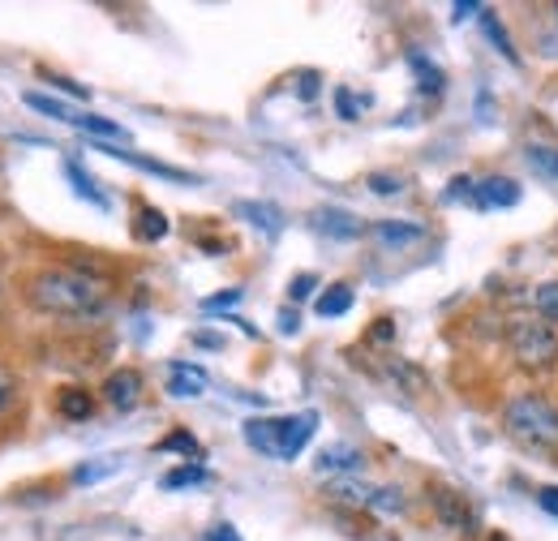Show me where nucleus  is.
<instances>
[{
  "label": "nucleus",
  "mask_w": 558,
  "mask_h": 541,
  "mask_svg": "<svg viewBox=\"0 0 558 541\" xmlns=\"http://www.w3.org/2000/svg\"><path fill=\"white\" fill-rule=\"evenodd\" d=\"M533 310H537L546 323H558V279L542 284V288H533Z\"/></svg>",
  "instance_id": "bb28decb"
},
{
  "label": "nucleus",
  "mask_w": 558,
  "mask_h": 541,
  "mask_svg": "<svg viewBox=\"0 0 558 541\" xmlns=\"http://www.w3.org/2000/svg\"><path fill=\"white\" fill-rule=\"evenodd\" d=\"M57 412L65 421H86L95 412V396L86 387H65V392H57Z\"/></svg>",
  "instance_id": "dca6fc26"
},
{
  "label": "nucleus",
  "mask_w": 558,
  "mask_h": 541,
  "mask_svg": "<svg viewBox=\"0 0 558 541\" xmlns=\"http://www.w3.org/2000/svg\"><path fill=\"white\" fill-rule=\"evenodd\" d=\"M318 288V275H310V270H301V275H292V284H288V301L296 305V301H305L310 292Z\"/></svg>",
  "instance_id": "7c9ffc66"
},
{
  "label": "nucleus",
  "mask_w": 558,
  "mask_h": 541,
  "mask_svg": "<svg viewBox=\"0 0 558 541\" xmlns=\"http://www.w3.org/2000/svg\"><path fill=\"white\" fill-rule=\"evenodd\" d=\"M537 507L558 520V485H537Z\"/></svg>",
  "instance_id": "e433bc0d"
},
{
  "label": "nucleus",
  "mask_w": 558,
  "mask_h": 541,
  "mask_svg": "<svg viewBox=\"0 0 558 541\" xmlns=\"http://www.w3.org/2000/svg\"><path fill=\"white\" fill-rule=\"evenodd\" d=\"M39 73H44L48 82H57V86H61L65 95H73V99H86V95H90V91H86V86H77L73 77H61V73H52V69H39Z\"/></svg>",
  "instance_id": "c9c22d12"
},
{
  "label": "nucleus",
  "mask_w": 558,
  "mask_h": 541,
  "mask_svg": "<svg viewBox=\"0 0 558 541\" xmlns=\"http://www.w3.org/2000/svg\"><path fill=\"white\" fill-rule=\"evenodd\" d=\"M482 26H486L489 44H494V48H498V52H502V57H507L511 65H515V61H520V52H515V44H511V35H507V31L498 26V17H494V13H482Z\"/></svg>",
  "instance_id": "a878e982"
},
{
  "label": "nucleus",
  "mask_w": 558,
  "mask_h": 541,
  "mask_svg": "<svg viewBox=\"0 0 558 541\" xmlns=\"http://www.w3.org/2000/svg\"><path fill=\"white\" fill-rule=\"evenodd\" d=\"M117 469H121V460H117V456H104V460H86V465H77V469H73V485H95V481L112 477Z\"/></svg>",
  "instance_id": "b1692460"
},
{
  "label": "nucleus",
  "mask_w": 558,
  "mask_h": 541,
  "mask_svg": "<svg viewBox=\"0 0 558 541\" xmlns=\"http://www.w3.org/2000/svg\"><path fill=\"white\" fill-rule=\"evenodd\" d=\"M429 507H434V516L447 525V529H456V533H469L473 529V503L460 494V490H451V485H429Z\"/></svg>",
  "instance_id": "39448f33"
},
{
  "label": "nucleus",
  "mask_w": 558,
  "mask_h": 541,
  "mask_svg": "<svg viewBox=\"0 0 558 541\" xmlns=\"http://www.w3.org/2000/svg\"><path fill=\"white\" fill-rule=\"evenodd\" d=\"M112 159H121V164H134L142 172H150V177H163V181H177V185H190L194 181V172H185V168H172V164H159V159H146L138 151H130V146H104Z\"/></svg>",
  "instance_id": "ddd939ff"
},
{
  "label": "nucleus",
  "mask_w": 558,
  "mask_h": 541,
  "mask_svg": "<svg viewBox=\"0 0 558 541\" xmlns=\"http://www.w3.org/2000/svg\"><path fill=\"white\" fill-rule=\"evenodd\" d=\"M77 130L99 137V142H130V130H125V125H117V121H108V117H95V112H77Z\"/></svg>",
  "instance_id": "a211bd4d"
},
{
  "label": "nucleus",
  "mask_w": 558,
  "mask_h": 541,
  "mask_svg": "<svg viewBox=\"0 0 558 541\" xmlns=\"http://www.w3.org/2000/svg\"><path fill=\"white\" fill-rule=\"evenodd\" d=\"M327 498L352 507V512H378V516H400L409 503H404V490L396 485H374V481H361V477H336L327 485Z\"/></svg>",
  "instance_id": "7ed1b4c3"
},
{
  "label": "nucleus",
  "mask_w": 558,
  "mask_h": 541,
  "mask_svg": "<svg viewBox=\"0 0 558 541\" xmlns=\"http://www.w3.org/2000/svg\"><path fill=\"white\" fill-rule=\"evenodd\" d=\"M245 443L263 456H276V443H279V417H250L245 421Z\"/></svg>",
  "instance_id": "2eb2a0df"
},
{
  "label": "nucleus",
  "mask_w": 558,
  "mask_h": 541,
  "mask_svg": "<svg viewBox=\"0 0 558 541\" xmlns=\"http://www.w3.org/2000/svg\"><path fill=\"white\" fill-rule=\"evenodd\" d=\"M279 332L283 336H296L301 332V314L296 310H279Z\"/></svg>",
  "instance_id": "ea45409f"
},
{
  "label": "nucleus",
  "mask_w": 558,
  "mask_h": 541,
  "mask_svg": "<svg viewBox=\"0 0 558 541\" xmlns=\"http://www.w3.org/2000/svg\"><path fill=\"white\" fill-rule=\"evenodd\" d=\"M464 13H482V4H477V0H469V4H456V17H464Z\"/></svg>",
  "instance_id": "79ce46f5"
},
{
  "label": "nucleus",
  "mask_w": 558,
  "mask_h": 541,
  "mask_svg": "<svg viewBox=\"0 0 558 541\" xmlns=\"http://www.w3.org/2000/svg\"><path fill=\"white\" fill-rule=\"evenodd\" d=\"M22 104H26V108H35L39 117H52V121H65V125H77V112H73V108H65L61 99H52V95L26 91V95H22Z\"/></svg>",
  "instance_id": "4be33fe9"
},
{
  "label": "nucleus",
  "mask_w": 558,
  "mask_h": 541,
  "mask_svg": "<svg viewBox=\"0 0 558 541\" xmlns=\"http://www.w3.org/2000/svg\"><path fill=\"white\" fill-rule=\"evenodd\" d=\"M369 339H378V344L396 339V318H374V327H369Z\"/></svg>",
  "instance_id": "4c0bfd02"
},
{
  "label": "nucleus",
  "mask_w": 558,
  "mask_h": 541,
  "mask_svg": "<svg viewBox=\"0 0 558 541\" xmlns=\"http://www.w3.org/2000/svg\"><path fill=\"white\" fill-rule=\"evenodd\" d=\"M361 465H365V456H361L352 443H331V447H323L318 460H314V469L323 477H349V473H356Z\"/></svg>",
  "instance_id": "f8f14e48"
},
{
  "label": "nucleus",
  "mask_w": 558,
  "mask_h": 541,
  "mask_svg": "<svg viewBox=\"0 0 558 541\" xmlns=\"http://www.w3.org/2000/svg\"><path fill=\"white\" fill-rule=\"evenodd\" d=\"M507 344H511L515 365L529 370V374H546L558 365V336L546 323H511Z\"/></svg>",
  "instance_id": "20e7f679"
},
{
  "label": "nucleus",
  "mask_w": 558,
  "mask_h": 541,
  "mask_svg": "<svg viewBox=\"0 0 558 541\" xmlns=\"http://www.w3.org/2000/svg\"><path fill=\"white\" fill-rule=\"evenodd\" d=\"M13 396H17V378H13V370H4V365H0V417L9 412Z\"/></svg>",
  "instance_id": "473e14b6"
},
{
  "label": "nucleus",
  "mask_w": 558,
  "mask_h": 541,
  "mask_svg": "<svg viewBox=\"0 0 558 541\" xmlns=\"http://www.w3.org/2000/svg\"><path fill=\"white\" fill-rule=\"evenodd\" d=\"M383 374H387L400 392H409V396H421V392L429 387V378L421 374L413 361H387V365H383Z\"/></svg>",
  "instance_id": "f3484780"
},
{
  "label": "nucleus",
  "mask_w": 558,
  "mask_h": 541,
  "mask_svg": "<svg viewBox=\"0 0 558 541\" xmlns=\"http://www.w3.org/2000/svg\"><path fill=\"white\" fill-rule=\"evenodd\" d=\"M65 177H70V185L82 194V199H86V203H95L99 211H108V194L95 185V177H90V172H86L77 159H65Z\"/></svg>",
  "instance_id": "6ab92c4d"
},
{
  "label": "nucleus",
  "mask_w": 558,
  "mask_h": 541,
  "mask_svg": "<svg viewBox=\"0 0 558 541\" xmlns=\"http://www.w3.org/2000/svg\"><path fill=\"white\" fill-rule=\"evenodd\" d=\"M207 541H241V533H236L232 525H215V529L207 533Z\"/></svg>",
  "instance_id": "a19ab883"
},
{
  "label": "nucleus",
  "mask_w": 558,
  "mask_h": 541,
  "mask_svg": "<svg viewBox=\"0 0 558 541\" xmlns=\"http://www.w3.org/2000/svg\"><path fill=\"white\" fill-rule=\"evenodd\" d=\"M245 224H254L258 232H267V237H279V228H283V211L276 203H236L232 206Z\"/></svg>",
  "instance_id": "4468645a"
},
{
  "label": "nucleus",
  "mask_w": 558,
  "mask_h": 541,
  "mask_svg": "<svg viewBox=\"0 0 558 541\" xmlns=\"http://www.w3.org/2000/svg\"><path fill=\"white\" fill-rule=\"evenodd\" d=\"M520 181L515 177H486V181H477V194H473V203L482 206V211H502V206H515L520 203Z\"/></svg>",
  "instance_id": "9b49d317"
},
{
  "label": "nucleus",
  "mask_w": 558,
  "mask_h": 541,
  "mask_svg": "<svg viewBox=\"0 0 558 541\" xmlns=\"http://www.w3.org/2000/svg\"><path fill=\"white\" fill-rule=\"evenodd\" d=\"M134 237H138V241H163V237H168V215H163L159 206H138Z\"/></svg>",
  "instance_id": "5701e85b"
},
{
  "label": "nucleus",
  "mask_w": 558,
  "mask_h": 541,
  "mask_svg": "<svg viewBox=\"0 0 558 541\" xmlns=\"http://www.w3.org/2000/svg\"><path fill=\"white\" fill-rule=\"evenodd\" d=\"M198 481H207V469L203 465H185V469H172V473H163V490H181V485H198Z\"/></svg>",
  "instance_id": "c85d7f7f"
},
{
  "label": "nucleus",
  "mask_w": 558,
  "mask_h": 541,
  "mask_svg": "<svg viewBox=\"0 0 558 541\" xmlns=\"http://www.w3.org/2000/svg\"><path fill=\"white\" fill-rule=\"evenodd\" d=\"M336 108H340V117H344V121H356V99H352L344 86L336 91Z\"/></svg>",
  "instance_id": "58836bf2"
},
{
  "label": "nucleus",
  "mask_w": 558,
  "mask_h": 541,
  "mask_svg": "<svg viewBox=\"0 0 558 541\" xmlns=\"http://www.w3.org/2000/svg\"><path fill=\"white\" fill-rule=\"evenodd\" d=\"M369 237L387 250H404V245H417L425 237V224H413V219H378L369 224Z\"/></svg>",
  "instance_id": "9d476101"
},
{
  "label": "nucleus",
  "mask_w": 558,
  "mask_h": 541,
  "mask_svg": "<svg viewBox=\"0 0 558 541\" xmlns=\"http://www.w3.org/2000/svg\"><path fill=\"white\" fill-rule=\"evenodd\" d=\"M318 430V412H296V417H279V443L276 456L279 460H296L305 452V443L314 438Z\"/></svg>",
  "instance_id": "423d86ee"
},
{
  "label": "nucleus",
  "mask_w": 558,
  "mask_h": 541,
  "mask_svg": "<svg viewBox=\"0 0 558 541\" xmlns=\"http://www.w3.org/2000/svg\"><path fill=\"white\" fill-rule=\"evenodd\" d=\"M26 297H31L35 310L57 314V318H95L108 301L99 279H90V275L73 267H44L26 284Z\"/></svg>",
  "instance_id": "f257e3e1"
},
{
  "label": "nucleus",
  "mask_w": 558,
  "mask_h": 541,
  "mask_svg": "<svg viewBox=\"0 0 558 541\" xmlns=\"http://www.w3.org/2000/svg\"><path fill=\"white\" fill-rule=\"evenodd\" d=\"M365 185H369L374 194H383V199L404 194V177H396V172H369V177H365Z\"/></svg>",
  "instance_id": "c756f323"
},
{
  "label": "nucleus",
  "mask_w": 558,
  "mask_h": 541,
  "mask_svg": "<svg viewBox=\"0 0 558 541\" xmlns=\"http://www.w3.org/2000/svg\"><path fill=\"white\" fill-rule=\"evenodd\" d=\"M310 224L323 232V237H331V241H356L361 232H365V224L344 211V206H318L314 215H310Z\"/></svg>",
  "instance_id": "0eeeda50"
},
{
  "label": "nucleus",
  "mask_w": 558,
  "mask_h": 541,
  "mask_svg": "<svg viewBox=\"0 0 558 541\" xmlns=\"http://www.w3.org/2000/svg\"><path fill=\"white\" fill-rule=\"evenodd\" d=\"M142 374L138 370H112L108 378H104V400L117 408V412H130V408H138V400H142Z\"/></svg>",
  "instance_id": "6e6552de"
},
{
  "label": "nucleus",
  "mask_w": 558,
  "mask_h": 541,
  "mask_svg": "<svg viewBox=\"0 0 558 541\" xmlns=\"http://www.w3.org/2000/svg\"><path fill=\"white\" fill-rule=\"evenodd\" d=\"M502 425L511 438L537 452H558V405L542 392H520L502 405Z\"/></svg>",
  "instance_id": "f03ea898"
},
{
  "label": "nucleus",
  "mask_w": 558,
  "mask_h": 541,
  "mask_svg": "<svg viewBox=\"0 0 558 541\" xmlns=\"http://www.w3.org/2000/svg\"><path fill=\"white\" fill-rule=\"evenodd\" d=\"M524 159H529V168H533L542 181H555V185H558V146L529 142V146H524Z\"/></svg>",
  "instance_id": "aec40b11"
},
{
  "label": "nucleus",
  "mask_w": 558,
  "mask_h": 541,
  "mask_svg": "<svg viewBox=\"0 0 558 541\" xmlns=\"http://www.w3.org/2000/svg\"><path fill=\"white\" fill-rule=\"evenodd\" d=\"M155 452H181V456H190V460H203V447H198V438H194L190 430H172L168 438L155 443Z\"/></svg>",
  "instance_id": "393cba45"
},
{
  "label": "nucleus",
  "mask_w": 558,
  "mask_h": 541,
  "mask_svg": "<svg viewBox=\"0 0 558 541\" xmlns=\"http://www.w3.org/2000/svg\"><path fill=\"white\" fill-rule=\"evenodd\" d=\"M236 301H241V288H223L219 297H207V301H203V310H207V314H215V310H232Z\"/></svg>",
  "instance_id": "f704fd0d"
},
{
  "label": "nucleus",
  "mask_w": 558,
  "mask_h": 541,
  "mask_svg": "<svg viewBox=\"0 0 558 541\" xmlns=\"http://www.w3.org/2000/svg\"><path fill=\"white\" fill-rule=\"evenodd\" d=\"M318 86H323V73H314V69H301V73H296V95H301L305 104L318 95Z\"/></svg>",
  "instance_id": "2f4dec72"
},
{
  "label": "nucleus",
  "mask_w": 558,
  "mask_h": 541,
  "mask_svg": "<svg viewBox=\"0 0 558 541\" xmlns=\"http://www.w3.org/2000/svg\"><path fill=\"white\" fill-rule=\"evenodd\" d=\"M314 310H318V318H340V314H349L352 284H331V288H323V297L314 301Z\"/></svg>",
  "instance_id": "412c9836"
},
{
  "label": "nucleus",
  "mask_w": 558,
  "mask_h": 541,
  "mask_svg": "<svg viewBox=\"0 0 558 541\" xmlns=\"http://www.w3.org/2000/svg\"><path fill=\"white\" fill-rule=\"evenodd\" d=\"M473 194H477V181L473 177H456L447 185V203H460V199H473Z\"/></svg>",
  "instance_id": "72a5a7b5"
},
{
  "label": "nucleus",
  "mask_w": 558,
  "mask_h": 541,
  "mask_svg": "<svg viewBox=\"0 0 558 541\" xmlns=\"http://www.w3.org/2000/svg\"><path fill=\"white\" fill-rule=\"evenodd\" d=\"M409 65H413V73L421 77V91H425V95H442V69H434L421 52L409 57Z\"/></svg>",
  "instance_id": "cd10ccee"
},
{
  "label": "nucleus",
  "mask_w": 558,
  "mask_h": 541,
  "mask_svg": "<svg viewBox=\"0 0 558 541\" xmlns=\"http://www.w3.org/2000/svg\"><path fill=\"white\" fill-rule=\"evenodd\" d=\"M168 370H172V378H168V396H172V400H198V396L207 392V370H203V365H194V361H172Z\"/></svg>",
  "instance_id": "1a4fd4ad"
}]
</instances>
